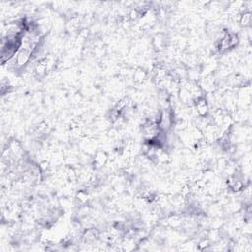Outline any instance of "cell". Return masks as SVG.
I'll use <instances>...</instances> for the list:
<instances>
[{
    "label": "cell",
    "mask_w": 252,
    "mask_h": 252,
    "mask_svg": "<svg viewBox=\"0 0 252 252\" xmlns=\"http://www.w3.org/2000/svg\"><path fill=\"white\" fill-rule=\"evenodd\" d=\"M195 109L197 113L201 117H205L209 113V104L204 97H200V99L196 100L195 103Z\"/></svg>",
    "instance_id": "1"
},
{
    "label": "cell",
    "mask_w": 252,
    "mask_h": 252,
    "mask_svg": "<svg viewBox=\"0 0 252 252\" xmlns=\"http://www.w3.org/2000/svg\"><path fill=\"white\" fill-rule=\"evenodd\" d=\"M108 160V156L104 152H97L95 157V163L97 166H102Z\"/></svg>",
    "instance_id": "2"
},
{
    "label": "cell",
    "mask_w": 252,
    "mask_h": 252,
    "mask_svg": "<svg viewBox=\"0 0 252 252\" xmlns=\"http://www.w3.org/2000/svg\"><path fill=\"white\" fill-rule=\"evenodd\" d=\"M181 222L182 221H181V219L177 216H171V218L167 219V223H169V225L171 226L172 228H176V227L180 226Z\"/></svg>",
    "instance_id": "3"
},
{
    "label": "cell",
    "mask_w": 252,
    "mask_h": 252,
    "mask_svg": "<svg viewBox=\"0 0 252 252\" xmlns=\"http://www.w3.org/2000/svg\"><path fill=\"white\" fill-rule=\"evenodd\" d=\"M145 78H146V73L143 71V70H137V71L134 73V80L136 82L141 83L144 81Z\"/></svg>",
    "instance_id": "4"
},
{
    "label": "cell",
    "mask_w": 252,
    "mask_h": 252,
    "mask_svg": "<svg viewBox=\"0 0 252 252\" xmlns=\"http://www.w3.org/2000/svg\"><path fill=\"white\" fill-rule=\"evenodd\" d=\"M239 22H240V24L243 25V26H247V25H249L250 22H251V15H250V13H244L243 15L240 17Z\"/></svg>",
    "instance_id": "5"
},
{
    "label": "cell",
    "mask_w": 252,
    "mask_h": 252,
    "mask_svg": "<svg viewBox=\"0 0 252 252\" xmlns=\"http://www.w3.org/2000/svg\"><path fill=\"white\" fill-rule=\"evenodd\" d=\"M140 16H141V14H140V12H139L138 9H132V10L130 11L129 18H130L131 20H136V19H138Z\"/></svg>",
    "instance_id": "6"
}]
</instances>
